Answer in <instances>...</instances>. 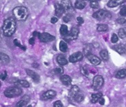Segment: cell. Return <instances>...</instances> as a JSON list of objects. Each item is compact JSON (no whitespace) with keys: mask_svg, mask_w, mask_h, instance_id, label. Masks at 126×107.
<instances>
[{"mask_svg":"<svg viewBox=\"0 0 126 107\" xmlns=\"http://www.w3.org/2000/svg\"><path fill=\"white\" fill-rule=\"evenodd\" d=\"M56 96V92L54 90H48L45 92L41 96V100H49L53 98Z\"/></svg>","mask_w":126,"mask_h":107,"instance_id":"obj_10","label":"cell"},{"mask_svg":"<svg viewBox=\"0 0 126 107\" xmlns=\"http://www.w3.org/2000/svg\"><path fill=\"white\" fill-rule=\"evenodd\" d=\"M39 35H40V33H39V32H37V31L33 32V36H34V37H39Z\"/></svg>","mask_w":126,"mask_h":107,"instance_id":"obj_44","label":"cell"},{"mask_svg":"<svg viewBox=\"0 0 126 107\" xmlns=\"http://www.w3.org/2000/svg\"><path fill=\"white\" fill-rule=\"evenodd\" d=\"M86 5V2H85L84 1L78 0V1H76L75 4V8H77V9L81 10V9L84 8Z\"/></svg>","mask_w":126,"mask_h":107,"instance_id":"obj_19","label":"cell"},{"mask_svg":"<svg viewBox=\"0 0 126 107\" xmlns=\"http://www.w3.org/2000/svg\"><path fill=\"white\" fill-rule=\"evenodd\" d=\"M54 72L57 74H62L64 72V70L62 67H57L56 69L54 70Z\"/></svg>","mask_w":126,"mask_h":107,"instance_id":"obj_35","label":"cell"},{"mask_svg":"<svg viewBox=\"0 0 126 107\" xmlns=\"http://www.w3.org/2000/svg\"><path fill=\"white\" fill-rule=\"evenodd\" d=\"M114 49L120 54H125L126 52V46L122 45V44L116 45L115 46H114Z\"/></svg>","mask_w":126,"mask_h":107,"instance_id":"obj_16","label":"cell"},{"mask_svg":"<svg viewBox=\"0 0 126 107\" xmlns=\"http://www.w3.org/2000/svg\"><path fill=\"white\" fill-rule=\"evenodd\" d=\"M116 22L119 24H124L126 22V17H121L116 19Z\"/></svg>","mask_w":126,"mask_h":107,"instance_id":"obj_34","label":"cell"},{"mask_svg":"<svg viewBox=\"0 0 126 107\" xmlns=\"http://www.w3.org/2000/svg\"><path fill=\"white\" fill-rule=\"evenodd\" d=\"M79 33V30L78 27H74L71 28V31L68 32V34L64 37V38L67 41H73V40H75L78 37Z\"/></svg>","mask_w":126,"mask_h":107,"instance_id":"obj_6","label":"cell"},{"mask_svg":"<svg viewBox=\"0 0 126 107\" xmlns=\"http://www.w3.org/2000/svg\"><path fill=\"white\" fill-rule=\"evenodd\" d=\"M16 28V23L15 19H14L12 17L8 18L4 21L2 30L3 33L5 37H11L15 32Z\"/></svg>","mask_w":126,"mask_h":107,"instance_id":"obj_1","label":"cell"},{"mask_svg":"<svg viewBox=\"0 0 126 107\" xmlns=\"http://www.w3.org/2000/svg\"><path fill=\"white\" fill-rule=\"evenodd\" d=\"M39 40L43 42V43H48V42H51L53 41L56 39V38L54 36H53L52 34L47 33V32H44V33H41L40 34L39 37H38Z\"/></svg>","mask_w":126,"mask_h":107,"instance_id":"obj_8","label":"cell"},{"mask_svg":"<svg viewBox=\"0 0 126 107\" xmlns=\"http://www.w3.org/2000/svg\"><path fill=\"white\" fill-rule=\"evenodd\" d=\"M126 77V69H122L117 71L116 74V78L119 79H122Z\"/></svg>","mask_w":126,"mask_h":107,"instance_id":"obj_20","label":"cell"},{"mask_svg":"<svg viewBox=\"0 0 126 107\" xmlns=\"http://www.w3.org/2000/svg\"><path fill=\"white\" fill-rule=\"evenodd\" d=\"M124 2L125 1H123V0H110L108 2L107 5L110 8H115Z\"/></svg>","mask_w":126,"mask_h":107,"instance_id":"obj_14","label":"cell"},{"mask_svg":"<svg viewBox=\"0 0 126 107\" xmlns=\"http://www.w3.org/2000/svg\"><path fill=\"white\" fill-rule=\"evenodd\" d=\"M6 78H7V72L6 71L2 72L1 74V80H5Z\"/></svg>","mask_w":126,"mask_h":107,"instance_id":"obj_39","label":"cell"},{"mask_svg":"<svg viewBox=\"0 0 126 107\" xmlns=\"http://www.w3.org/2000/svg\"><path fill=\"white\" fill-rule=\"evenodd\" d=\"M27 107H32V105H28Z\"/></svg>","mask_w":126,"mask_h":107,"instance_id":"obj_45","label":"cell"},{"mask_svg":"<svg viewBox=\"0 0 126 107\" xmlns=\"http://www.w3.org/2000/svg\"><path fill=\"white\" fill-rule=\"evenodd\" d=\"M14 44L16 46H17V47H19L20 48L22 49L23 50H26V46H24V45H22L20 42L17 40V39H15L14 40Z\"/></svg>","mask_w":126,"mask_h":107,"instance_id":"obj_31","label":"cell"},{"mask_svg":"<svg viewBox=\"0 0 126 107\" xmlns=\"http://www.w3.org/2000/svg\"><path fill=\"white\" fill-rule=\"evenodd\" d=\"M58 21V18L56 17V16H53L52 18L51 19V22H52V23H56Z\"/></svg>","mask_w":126,"mask_h":107,"instance_id":"obj_41","label":"cell"},{"mask_svg":"<svg viewBox=\"0 0 126 107\" xmlns=\"http://www.w3.org/2000/svg\"><path fill=\"white\" fill-rule=\"evenodd\" d=\"M0 59H1V63L3 64H7L10 63L9 56L4 52H1L0 54Z\"/></svg>","mask_w":126,"mask_h":107,"instance_id":"obj_17","label":"cell"},{"mask_svg":"<svg viewBox=\"0 0 126 107\" xmlns=\"http://www.w3.org/2000/svg\"><path fill=\"white\" fill-rule=\"evenodd\" d=\"M91 52H92V49H91V47H90L89 45H86L84 47V53L87 57L90 55H91Z\"/></svg>","mask_w":126,"mask_h":107,"instance_id":"obj_27","label":"cell"},{"mask_svg":"<svg viewBox=\"0 0 126 107\" xmlns=\"http://www.w3.org/2000/svg\"><path fill=\"white\" fill-rule=\"evenodd\" d=\"M98 102H99V103H100L101 105H104L105 104V100H104V98L103 97H101L100 100H99Z\"/></svg>","mask_w":126,"mask_h":107,"instance_id":"obj_40","label":"cell"},{"mask_svg":"<svg viewBox=\"0 0 126 107\" xmlns=\"http://www.w3.org/2000/svg\"><path fill=\"white\" fill-rule=\"evenodd\" d=\"M118 34H119V37L121 38H124L126 37V31L125 29L123 28H121L119 32H118Z\"/></svg>","mask_w":126,"mask_h":107,"instance_id":"obj_29","label":"cell"},{"mask_svg":"<svg viewBox=\"0 0 126 107\" xmlns=\"http://www.w3.org/2000/svg\"><path fill=\"white\" fill-rule=\"evenodd\" d=\"M53 107H63V104L61 101L58 100L56 102H55L54 104H53Z\"/></svg>","mask_w":126,"mask_h":107,"instance_id":"obj_37","label":"cell"},{"mask_svg":"<svg viewBox=\"0 0 126 107\" xmlns=\"http://www.w3.org/2000/svg\"><path fill=\"white\" fill-rule=\"evenodd\" d=\"M60 50L63 52H66L68 49V46H67V44L65 41H61L60 43Z\"/></svg>","mask_w":126,"mask_h":107,"instance_id":"obj_24","label":"cell"},{"mask_svg":"<svg viewBox=\"0 0 126 107\" xmlns=\"http://www.w3.org/2000/svg\"><path fill=\"white\" fill-rule=\"evenodd\" d=\"M83 54L81 52H77L73 54L70 56L69 57V61L71 63H77L78 61H80L81 60H82L83 59Z\"/></svg>","mask_w":126,"mask_h":107,"instance_id":"obj_9","label":"cell"},{"mask_svg":"<svg viewBox=\"0 0 126 107\" xmlns=\"http://www.w3.org/2000/svg\"><path fill=\"white\" fill-rule=\"evenodd\" d=\"M93 17L97 20H104L105 19H110L112 17L111 13L105 10H99L93 15Z\"/></svg>","mask_w":126,"mask_h":107,"instance_id":"obj_5","label":"cell"},{"mask_svg":"<svg viewBox=\"0 0 126 107\" xmlns=\"http://www.w3.org/2000/svg\"><path fill=\"white\" fill-rule=\"evenodd\" d=\"M57 62L58 64L60 65H66L68 63V61L65 58V56L62 54H60L57 56Z\"/></svg>","mask_w":126,"mask_h":107,"instance_id":"obj_18","label":"cell"},{"mask_svg":"<svg viewBox=\"0 0 126 107\" xmlns=\"http://www.w3.org/2000/svg\"><path fill=\"white\" fill-rule=\"evenodd\" d=\"M104 80L101 75H95L93 80V88L96 91L100 90L104 85Z\"/></svg>","mask_w":126,"mask_h":107,"instance_id":"obj_7","label":"cell"},{"mask_svg":"<svg viewBox=\"0 0 126 107\" xmlns=\"http://www.w3.org/2000/svg\"><path fill=\"white\" fill-rule=\"evenodd\" d=\"M103 96L102 93H94L91 96V102L93 103H96L99 101L100 98Z\"/></svg>","mask_w":126,"mask_h":107,"instance_id":"obj_21","label":"cell"},{"mask_svg":"<svg viewBox=\"0 0 126 107\" xmlns=\"http://www.w3.org/2000/svg\"><path fill=\"white\" fill-rule=\"evenodd\" d=\"M22 99L27 101V102H30V97L28 96H24L22 97Z\"/></svg>","mask_w":126,"mask_h":107,"instance_id":"obj_42","label":"cell"},{"mask_svg":"<svg viewBox=\"0 0 126 107\" xmlns=\"http://www.w3.org/2000/svg\"><path fill=\"white\" fill-rule=\"evenodd\" d=\"M27 102L21 99L20 101H19L18 103L16 104L15 107H27Z\"/></svg>","mask_w":126,"mask_h":107,"instance_id":"obj_28","label":"cell"},{"mask_svg":"<svg viewBox=\"0 0 126 107\" xmlns=\"http://www.w3.org/2000/svg\"><path fill=\"white\" fill-rule=\"evenodd\" d=\"M100 56L104 60H108L109 59V54L106 49H103L100 52Z\"/></svg>","mask_w":126,"mask_h":107,"instance_id":"obj_25","label":"cell"},{"mask_svg":"<svg viewBox=\"0 0 126 107\" xmlns=\"http://www.w3.org/2000/svg\"><path fill=\"white\" fill-rule=\"evenodd\" d=\"M108 30V26L106 24H100L97 27V30L98 32H105Z\"/></svg>","mask_w":126,"mask_h":107,"instance_id":"obj_26","label":"cell"},{"mask_svg":"<svg viewBox=\"0 0 126 107\" xmlns=\"http://www.w3.org/2000/svg\"><path fill=\"white\" fill-rule=\"evenodd\" d=\"M13 15L18 21H26L29 16L28 9L24 6H17L13 9Z\"/></svg>","mask_w":126,"mask_h":107,"instance_id":"obj_2","label":"cell"},{"mask_svg":"<svg viewBox=\"0 0 126 107\" xmlns=\"http://www.w3.org/2000/svg\"><path fill=\"white\" fill-rule=\"evenodd\" d=\"M77 22H78V25H82L83 23H84V19L82 17H80V16H78L77 17Z\"/></svg>","mask_w":126,"mask_h":107,"instance_id":"obj_38","label":"cell"},{"mask_svg":"<svg viewBox=\"0 0 126 107\" xmlns=\"http://www.w3.org/2000/svg\"><path fill=\"white\" fill-rule=\"evenodd\" d=\"M90 6L92 8H99V2L97 1H91L90 3Z\"/></svg>","mask_w":126,"mask_h":107,"instance_id":"obj_30","label":"cell"},{"mask_svg":"<svg viewBox=\"0 0 126 107\" xmlns=\"http://www.w3.org/2000/svg\"><path fill=\"white\" fill-rule=\"evenodd\" d=\"M88 59L89 60V61L93 64V65H98L101 63V60L100 58H98L97 56L94 55H90L88 56Z\"/></svg>","mask_w":126,"mask_h":107,"instance_id":"obj_13","label":"cell"},{"mask_svg":"<svg viewBox=\"0 0 126 107\" xmlns=\"http://www.w3.org/2000/svg\"><path fill=\"white\" fill-rule=\"evenodd\" d=\"M34 41H35V40H34V38H30V40H29V43H30V45H34Z\"/></svg>","mask_w":126,"mask_h":107,"instance_id":"obj_43","label":"cell"},{"mask_svg":"<svg viewBox=\"0 0 126 107\" xmlns=\"http://www.w3.org/2000/svg\"><path fill=\"white\" fill-rule=\"evenodd\" d=\"M60 81L62 82L64 85L68 86L71 84V78L70 76L67 75H63L60 77Z\"/></svg>","mask_w":126,"mask_h":107,"instance_id":"obj_15","label":"cell"},{"mask_svg":"<svg viewBox=\"0 0 126 107\" xmlns=\"http://www.w3.org/2000/svg\"><path fill=\"white\" fill-rule=\"evenodd\" d=\"M69 97L75 102H81L84 100V95L78 86L74 85L69 91Z\"/></svg>","mask_w":126,"mask_h":107,"instance_id":"obj_3","label":"cell"},{"mask_svg":"<svg viewBox=\"0 0 126 107\" xmlns=\"http://www.w3.org/2000/svg\"><path fill=\"white\" fill-rule=\"evenodd\" d=\"M55 12H56V15L58 16V17H60V16H63V15L65 12V9L64 8L61 3H57L55 5Z\"/></svg>","mask_w":126,"mask_h":107,"instance_id":"obj_11","label":"cell"},{"mask_svg":"<svg viewBox=\"0 0 126 107\" xmlns=\"http://www.w3.org/2000/svg\"><path fill=\"white\" fill-rule=\"evenodd\" d=\"M81 72H82V74H83L85 76H86V77H88L89 76V71H88V70L87 69H86V67H84L83 68H82V70H81Z\"/></svg>","mask_w":126,"mask_h":107,"instance_id":"obj_36","label":"cell"},{"mask_svg":"<svg viewBox=\"0 0 126 107\" xmlns=\"http://www.w3.org/2000/svg\"><path fill=\"white\" fill-rule=\"evenodd\" d=\"M119 40V37L116 34H113L111 37V42L112 43H116Z\"/></svg>","mask_w":126,"mask_h":107,"instance_id":"obj_32","label":"cell"},{"mask_svg":"<svg viewBox=\"0 0 126 107\" xmlns=\"http://www.w3.org/2000/svg\"><path fill=\"white\" fill-rule=\"evenodd\" d=\"M120 15L123 17L126 16V6H123L120 10Z\"/></svg>","mask_w":126,"mask_h":107,"instance_id":"obj_33","label":"cell"},{"mask_svg":"<svg viewBox=\"0 0 126 107\" xmlns=\"http://www.w3.org/2000/svg\"><path fill=\"white\" fill-rule=\"evenodd\" d=\"M15 84L16 85H19L23 87H25V88H27L30 86V83L26 80H16V82Z\"/></svg>","mask_w":126,"mask_h":107,"instance_id":"obj_23","label":"cell"},{"mask_svg":"<svg viewBox=\"0 0 126 107\" xmlns=\"http://www.w3.org/2000/svg\"><path fill=\"white\" fill-rule=\"evenodd\" d=\"M60 34L64 37L65 36H67V35L68 34V27L66 25H62V26H60Z\"/></svg>","mask_w":126,"mask_h":107,"instance_id":"obj_22","label":"cell"},{"mask_svg":"<svg viewBox=\"0 0 126 107\" xmlns=\"http://www.w3.org/2000/svg\"><path fill=\"white\" fill-rule=\"evenodd\" d=\"M22 93V90L17 86H10L6 89L4 91V95L7 97H15L19 96Z\"/></svg>","mask_w":126,"mask_h":107,"instance_id":"obj_4","label":"cell"},{"mask_svg":"<svg viewBox=\"0 0 126 107\" xmlns=\"http://www.w3.org/2000/svg\"><path fill=\"white\" fill-rule=\"evenodd\" d=\"M26 71L27 74V75H29L36 83L39 82V81H40V75H38L37 73L30 70H26Z\"/></svg>","mask_w":126,"mask_h":107,"instance_id":"obj_12","label":"cell"}]
</instances>
